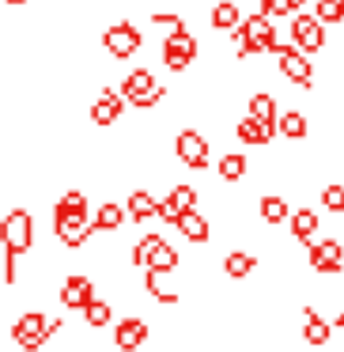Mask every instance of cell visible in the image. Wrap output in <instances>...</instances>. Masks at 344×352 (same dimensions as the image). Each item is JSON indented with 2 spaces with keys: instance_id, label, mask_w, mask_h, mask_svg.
<instances>
[{
  "instance_id": "7402d4cb",
  "label": "cell",
  "mask_w": 344,
  "mask_h": 352,
  "mask_svg": "<svg viewBox=\"0 0 344 352\" xmlns=\"http://www.w3.org/2000/svg\"><path fill=\"white\" fill-rule=\"evenodd\" d=\"M235 133H238V140H246V144H268V140L276 137L273 125H261V122H253V118H242V122L235 125Z\"/></svg>"
},
{
  "instance_id": "5b68a950",
  "label": "cell",
  "mask_w": 344,
  "mask_h": 352,
  "mask_svg": "<svg viewBox=\"0 0 344 352\" xmlns=\"http://www.w3.org/2000/svg\"><path fill=\"white\" fill-rule=\"evenodd\" d=\"M102 46L110 50V57L125 61V57H133L140 46H144V34H140V27H133V23H114L106 34H102Z\"/></svg>"
},
{
  "instance_id": "5bb4252c",
  "label": "cell",
  "mask_w": 344,
  "mask_h": 352,
  "mask_svg": "<svg viewBox=\"0 0 344 352\" xmlns=\"http://www.w3.org/2000/svg\"><path fill=\"white\" fill-rule=\"evenodd\" d=\"M122 110H125L122 95H117V91H102L99 99H95V107H91V122L106 129V125H114L117 118H122Z\"/></svg>"
},
{
  "instance_id": "e0dca14e",
  "label": "cell",
  "mask_w": 344,
  "mask_h": 352,
  "mask_svg": "<svg viewBox=\"0 0 344 352\" xmlns=\"http://www.w3.org/2000/svg\"><path fill=\"white\" fill-rule=\"evenodd\" d=\"M253 269H257V258H253L250 250H231L227 258H223V273H227L231 280H246Z\"/></svg>"
},
{
  "instance_id": "7a4b0ae2",
  "label": "cell",
  "mask_w": 344,
  "mask_h": 352,
  "mask_svg": "<svg viewBox=\"0 0 344 352\" xmlns=\"http://www.w3.org/2000/svg\"><path fill=\"white\" fill-rule=\"evenodd\" d=\"M31 243H34V220L27 208H16V212H8L0 220V246H4V254L19 258V254L31 250Z\"/></svg>"
},
{
  "instance_id": "4dcf8cb0",
  "label": "cell",
  "mask_w": 344,
  "mask_h": 352,
  "mask_svg": "<svg viewBox=\"0 0 344 352\" xmlns=\"http://www.w3.org/2000/svg\"><path fill=\"white\" fill-rule=\"evenodd\" d=\"M242 175H246V155L227 152V155L220 160V178H223V182H238Z\"/></svg>"
},
{
  "instance_id": "603a6c76",
  "label": "cell",
  "mask_w": 344,
  "mask_h": 352,
  "mask_svg": "<svg viewBox=\"0 0 344 352\" xmlns=\"http://www.w3.org/2000/svg\"><path fill=\"white\" fill-rule=\"evenodd\" d=\"M246 118H253V122H261V125H273L276 129V99L268 91H257L250 99V114Z\"/></svg>"
},
{
  "instance_id": "74e56055",
  "label": "cell",
  "mask_w": 344,
  "mask_h": 352,
  "mask_svg": "<svg viewBox=\"0 0 344 352\" xmlns=\"http://www.w3.org/2000/svg\"><path fill=\"white\" fill-rule=\"evenodd\" d=\"M336 326H341V329H344V311H341V314H336Z\"/></svg>"
},
{
  "instance_id": "ffe728a7",
  "label": "cell",
  "mask_w": 344,
  "mask_h": 352,
  "mask_svg": "<svg viewBox=\"0 0 344 352\" xmlns=\"http://www.w3.org/2000/svg\"><path fill=\"white\" fill-rule=\"evenodd\" d=\"M144 288H148V296H155L159 303H178V292H174V284H170V273H152L148 269V276H144Z\"/></svg>"
},
{
  "instance_id": "4fadbf2b",
  "label": "cell",
  "mask_w": 344,
  "mask_h": 352,
  "mask_svg": "<svg viewBox=\"0 0 344 352\" xmlns=\"http://www.w3.org/2000/svg\"><path fill=\"white\" fill-rule=\"evenodd\" d=\"M148 341V322H140V318H122L114 326V344L122 352H137L140 344Z\"/></svg>"
},
{
  "instance_id": "e575fe53",
  "label": "cell",
  "mask_w": 344,
  "mask_h": 352,
  "mask_svg": "<svg viewBox=\"0 0 344 352\" xmlns=\"http://www.w3.org/2000/svg\"><path fill=\"white\" fill-rule=\"evenodd\" d=\"M261 16H265V19L291 16V4H288V0H261Z\"/></svg>"
},
{
  "instance_id": "3957f363",
  "label": "cell",
  "mask_w": 344,
  "mask_h": 352,
  "mask_svg": "<svg viewBox=\"0 0 344 352\" xmlns=\"http://www.w3.org/2000/svg\"><path fill=\"white\" fill-rule=\"evenodd\" d=\"M163 95H167V87L155 84V76L148 69L129 72V76H125V84H122V99L133 102V107H140V110H152L155 102H163Z\"/></svg>"
},
{
  "instance_id": "cb8c5ba5",
  "label": "cell",
  "mask_w": 344,
  "mask_h": 352,
  "mask_svg": "<svg viewBox=\"0 0 344 352\" xmlns=\"http://www.w3.org/2000/svg\"><path fill=\"white\" fill-rule=\"evenodd\" d=\"M122 223H125V208L114 205V201H106V205H99V212H95L91 231H117Z\"/></svg>"
},
{
  "instance_id": "7c38bea8",
  "label": "cell",
  "mask_w": 344,
  "mask_h": 352,
  "mask_svg": "<svg viewBox=\"0 0 344 352\" xmlns=\"http://www.w3.org/2000/svg\"><path fill=\"white\" fill-rule=\"evenodd\" d=\"M91 299H95V280H87V276H69L61 284V307H69V311H84Z\"/></svg>"
},
{
  "instance_id": "484cf974",
  "label": "cell",
  "mask_w": 344,
  "mask_h": 352,
  "mask_svg": "<svg viewBox=\"0 0 344 352\" xmlns=\"http://www.w3.org/2000/svg\"><path fill=\"white\" fill-rule=\"evenodd\" d=\"M148 269H152V273H174V269H178V250L167 243V239H163V243L152 250V258H148Z\"/></svg>"
},
{
  "instance_id": "30bf717a",
  "label": "cell",
  "mask_w": 344,
  "mask_h": 352,
  "mask_svg": "<svg viewBox=\"0 0 344 352\" xmlns=\"http://www.w3.org/2000/svg\"><path fill=\"white\" fill-rule=\"evenodd\" d=\"M276 57H280V72L291 80V84H299V87H310L314 84L310 57H303L299 50H291V46H276Z\"/></svg>"
},
{
  "instance_id": "d4e9b609",
  "label": "cell",
  "mask_w": 344,
  "mask_h": 352,
  "mask_svg": "<svg viewBox=\"0 0 344 352\" xmlns=\"http://www.w3.org/2000/svg\"><path fill=\"white\" fill-rule=\"evenodd\" d=\"M238 23H242V12H238V4L220 0V4L212 8V27H216V31H238Z\"/></svg>"
},
{
  "instance_id": "d6986e66",
  "label": "cell",
  "mask_w": 344,
  "mask_h": 352,
  "mask_svg": "<svg viewBox=\"0 0 344 352\" xmlns=\"http://www.w3.org/2000/svg\"><path fill=\"white\" fill-rule=\"evenodd\" d=\"M303 314H306V326H303V341L306 344H314V349H321V344L329 341V322L321 318L314 307H303Z\"/></svg>"
},
{
  "instance_id": "4316f807",
  "label": "cell",
  "mask_w": 344,
  "mask_h": 352,
  "mask_svg": "<svg viewBox=\"0 0 344 352\" xmlns=\"http://www.w3.org/2000/svg\"><path fill=\"white\" fill-rule=\"evenodd\" d=\"M276 133H284L288 140H303L306 137V118L299 110H284L276 114Z\"/></svg>"
},
{
  "instance_id": "44dd1931",
  "label": "cell",
  "mask_w": 344,
  "mask_h": 352,
  "mask_svg": "<svg viewBox=\"0 0 344 352\" xmlns=\"http://www.w3.org/2000/svg\"><path fill=\"white\" fill-rule=\"evenodd\" d=\"M291 220V235L299 239V243H310L314 239V231H318V212H314V208H299V212H291L288 216Z\"/></svg>"
},
{
  "instance_id": "2e32d148",
  "label": "cell",
  "mask_w": 344,
  "mask_h": 352,
  "mask_svg": "<svg viewBox=\"0 0 344 352\" xmlns=\"http://www.w3.org/2000/svg\"><path fill=\"white\" fill-rule=\"evenodd\" d=\"M174 228L182 231L190 243H208V235H212V231H208V220L197 212V208H193V212H182V216H178Z\"/></svg>"
},
{
  "instance_id": "52a82bcc",
  "label": "cell",
  "mask_w": 344,
  "mask_h": 352,
  "mask_svg": "<svg viewBox=\"0 0 344 352\" xmlns=\"http://www.w3.org/2000/svg\"><path fill=\"white\" fill-rule=\"evenodd\" d=\"M291 42H295L299 54H318L321 46H325V27L318 23L314 16H295L291 19Z\"/></svg>"
},
{
  "instance_id": "8d00e7d4",
  "label": "cell",
  "mask_w": 344,
  "mask_h": 352,
  "mask_svg": "<svg viewBox=\"0 0 344 352\" xmlns=\"http://www.w3.org/2000/svg\"><path fill=\"white\" fill-rule=\"evenodd\" d=\"M288 4H291V8H303V4H306V0H288Z\"/></svg>"
},
{
  "instance_id": "6da1fadb",
  "label": "cell",
  "mask_w": 344,
  "mask_h": 352,
  "mask_svg": "<svg viewBox=\"0 0 344 352\" xmlns=\"http://www.w3.org/2000/svg\"><path fill=\"white\" fill-rule=\"evenodd\" d=\"M235 38H238V57H250V54H276V46H280V42H276V23H273V19H265L261 12L238 23Z\"/></svg>"
},
{
  "instance_id": "f1b7e54d",
  "label": "cell",
  "mask_w": 344,
  "mask_h": 352,
  "mask_svg": "<svg viewBox=\"0 0 344 352\" xmlns=\"http://www.w3.org/2000/svg\"><path fill=\"white\" fill-rule=\"evenodd\" d=\"M84 318H87L91 329H102V326H110V318H114V307H110L106 299H91V303L84 307Z\"/></svg>"
},
{
  "instance_id": "836d02e7",
  "label": "cell",
  "mask_w": 344,
  "mask_h": 352,
  "mask_svg": "<svg viewBox=\"0 0 344 352\" xmlns=\"http://www.w3.org/2000/svg\"><path fill=\"white\" fill-rule=\"evenodd\" d=\"M321 208H325V212H336V216L344 212V186L341 182H333V186L321 190Z\"/></svg>"
},
{
  "instance_id": "d6a6232c",
  "label": "cell",
  "mask_w": 344,
  "mask_h": 352,
  "mask_svg": "<svg viewBox=\"0 0 344 352\" xmlns=\"http://www.w3.org/2000/svg\"><path fill=\"white\" fill-rule=\"evenodd\" d=\"M159 243H163V235H144L137 246H133L129 261H133V265H144V269H148V258H152V250H155Z\"/></svg>"
},
{
  "instance_id": "d590c367",
  "label": "cell",
  "mask_w": 344,
  "mask_h": 352,
  "mask_svg": "<svg viewBox=\"0 0 344 352\" xmlns=\"http://www.w3.org/2000/svg\"><path fill=\"white\" fill-rule=\"evenodd\" d=\"M152 23L167 27L170 34H182V31H185V27H182V19H178V16H167V12H155V16H152Z\"/></svg>"
},
{
  "instance_id": "277c9868",
  "label": "cell",
  "mask_w": 344,
  "mask_h": 352,
  "mask_svg": "<svg viewBox=\"0 0 344 352\" xmlns=\"http://www.w3.org/2000/svg\"><path fill=\"white\" fill-rule=\"evenodd\" d=\"M46 314L42 311H27V314H19V322L12 326V341L19 344V349H27V352H38L42 344L49 341L46 337Z\"/></svg>"
},
{
  "instance_id": "9a60e30c",
  "label": "cell",
  "mask_w": 344,
  "mask_h": 352,
  "mask_svg": "<svg viewBox=\"0 0 344 352\" xmlns=\"http://www.w3.org/2000/svg\"><path fill=\"white\" fill-rule=\"evenodd\" d=\"M57 239H61V246H69V250H84L87 239L95 235L91 223H54Z\"/></svg>"
},
{
  "instance_id": "8992f818",
  "label": "cell",
  "mask_w": 344,
  "mask_h": 352,
  "mask_svg": "<svg viewBox=\"0 0 344 352\" xmlns=\"http://www.w3.org/2000/svg\"><path fill=\"white\" fill-rule=\"evenodd\" d=\"M193 57H197V38H193L190 31H182V34H167V42H163V65H167L170 72L190 69Z\"/></svg>"
},
{
  "instance_id": "f35d334b",
  "label": "cell",
  "mask_w": 344,
  "mask_h": 352,
  "mask_svg": "<svg viewBox=\"0 0 344 352\" xmlns=\"http://www.w3.org/2000/svg\"><path fill=\"white\" fill-rule=\"evenodd\" d=\"M0 4H23V0H0Z\"/></svg>"
},
{
  "instance_id": "ac0fdd59",
  "label": "cell",
  "mask_w": 344,
  "mask_h": 352,
  "mask_svg": "<svg viewBox=\"0 0 344 352\" xmlns=\"http://www.w3.org/2000/svg\"><path fill=\"white\" fill-rule=\"evenodd\" d=\"M155 205H159V201L152 197V193L148 190H133L129 193V205H125V216H129V220H155Z\"/></svg>"
},
{
  "instance_id": "8fae6325",
  "label": "cell",
  "mask_w": 344,
  "mask_h": 352,
  "mask_svg": "<svg viewBox=\"0 0 344 352\" xmlns=\"http://www.w3.org/2000/svg\"><path fill=\"white\" fill-rule=\"evenodd\" d=\"M54 223H91L87 220V197L80 190H69L54 205Z\"/></svg>"
},
{
  "instance_id": "f546056e",
  "label": "cell",
  "mask_w": 344,
  "mask_h": 352,
  "mask_svg": "<svg viewBox=\"0 0 344 352\" xmlns=\"http://www.w3.org/2000/svg\"><path fill=\"white\" fill-rule=\"evenodd\" d=\"M314 19H318L321 27H325V23H341V19H344V0H318V4H314Z\"/></svg>"
},
{
  "instance_id": "1f68e13d",
  "label": "cell",
  "mask_w": 344,
  "mask_h": 352,
  "mask_svg": "<svg viewBox=\"0 0 344 352\" xmlns=\"http://www.w3.org/2000/svg\"><path fill=\"white\" fill-rule=\"evenodd\" d=\"M167 201L178 208V216L193 212V208H197V190H193V186H174V190L167 193Z\"/></svg>"
},
{
  "instance_id": "83f0119b",
  "label": "cell",
  "mask_w": 344,
  "mask_h": 352,
  "mask_svg": "<svg viewBox=\"0 0 344 352\" xmlns=\"http://www.w3.org/2000/svg\"><path fill=\"white\" fill-rule=\"evenodd\" d=\"M288 216H291V208H288V201H284V197H276V193L261 197V220H265V223H284Z\"/></svg>"
},
{
  "instance_id": "9c48e42d",
  "label": "cell",
  "mask_w": 344,
  "mask_h": 352,
  "mask_svg": "<svg viewBox=\"0 0 344 352\" xmlns=\"http://www.w3.org/2000/svg\"><path fill=\"white\" fill-rule=\"evenodd\" d=\"M174 152H178V160H182L190 170H205L208 167V140L200 137L197 129H182V133H178Z\"/></svg>"
},
{
  "instance_id": "ba28073f",
  "label": "cell",
  "mask_w": 344,
  "mask_h": 352,
  "mask_svg": "<svg viewBox=\"0 0 344 352\" xmlns=\"http://www.w3.org/2000/svg\"><path fill=\"white\" fill-rule=\"evenodd\" d=\"M306 258H310V269H314V273L336 276V273L344 269V246L336 243V239H321V243H310Z\"/></svg>"
}]
</instances>
